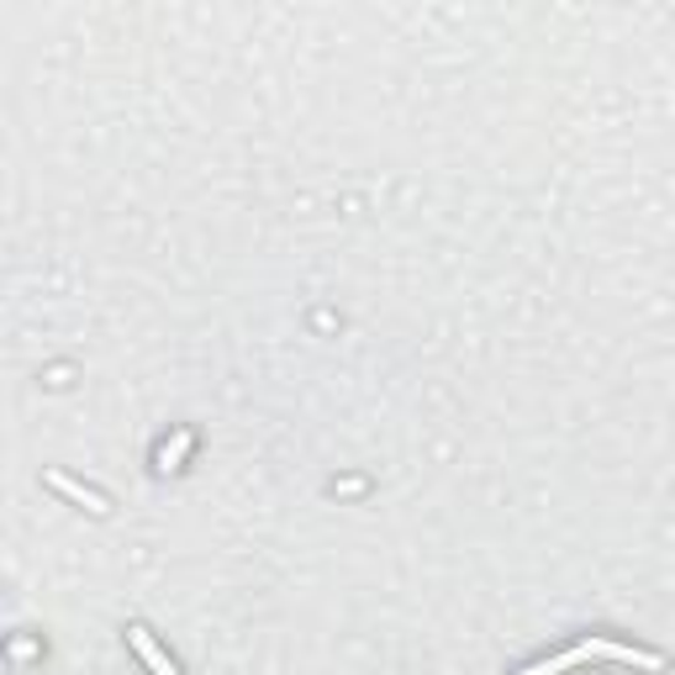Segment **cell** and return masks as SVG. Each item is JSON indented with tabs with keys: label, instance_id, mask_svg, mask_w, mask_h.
Masks as SVG:
<instances>
[{
	"label": "cell",
	"instance_id": "3957f363",
	"mask_svg": "<svg viewBox=\"0 0 675 675\" xmlns=\"http://www.w3.org/2000/svg\"><path fill=\"white\" fill-rule=\"evenodd\" d=\"M48 486H53V491H64V496H69V501H79V507H90L96 518H106V512H111V507H106V496L85 491L79 480H69V475H58V469H53V475H48Z\"/></svg>",
	"mask_w": 675,
	"mask_h": 675
},
{
	"label": "cell",
	"instance_id": "7a4b0ae2",
	"mask_svg": "<svg viewBox=\"0 0 675 675\" xmlns=\"http://www.w3.org/2000/svg\"><path fill=\"white\" fill-rule=\"evenodd\" d=\"M128 644L137 650V660H143V665H148L154 675H180V665H175L169 654L158 650V644H154V633H148L143 623H132V628H128Z\"/></svg>",
	"mask_w": 675,
	"mask_h": 675
},
{
	"label": "cell",
	"instance_id": "6da1fadb",
	"mask_svg": "<svg viewBox=\"0 0 675 675\" xmlns=\"http://www.w3.org/2000/svg\"><path fill=\"white\" fill-rule=\"evenodd\" d=\"M586 660H618V665H639V671H665V654L660 650H633V644H618V639H580L565 654L539 660V665H528L518 675H560V671H571V665H586Z\"/></svg>",
	"mask_w": 675,
	"mask_h": 675
}]
</instances>
